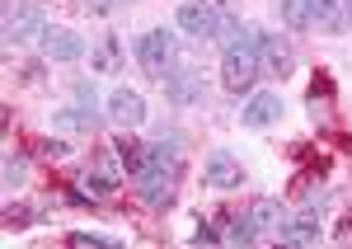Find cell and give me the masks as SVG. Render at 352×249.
<instances>
[{"label":"cell","instance_id":"cell-4","mask_svg":"<svg viewBox=\"0 0 352 249\" xmlns=\"http://www.w3.org/2000/svg\"><path fill=\"white\" fill-rule=\"evenodd\" d=\"M38 38H43V43H38L43 56H52V61H80V56L89 52L80 33H71V28H61V24H47Z\"/></svg>","mask_w":352,"mask_h":249},{"label":"cell","instance_id":"cell-11","mask_svg":"<svg viewBox=\"0 0 352 249\" xmlns=\"http://www.w3.org/2000/svg\"><path fill=\"white\" fill-rule=\"evenodd\" d=\"M263 71H268L272 80H287L292 76V66H296V52H292V43L287 38H263Z\"/></svg>","mask_w":352,"mask_h":249},{"label":"cell","instance_id":"cell-13","mask_svg":"<svg viewBox=\"0 0 352 249\" xmlns=\"http://www.w3.org/2000/svg\"><path fill=\"white\" fill-rule=\"evenodd\" d=\"M113 155H118V165L127 169V174H132V179H141V174H146V169L155 165V160H151V151H146V146H136V141H118V146H113Z\"/></svg>","mask_w":352,"mask_h":249},{"label":"cell","instance_id":"cell-25","mask_svg":"<svg viewBox=\"0 0 352 249\" xmlns=\"http://www.w3.org/2000/svg\"><path fill=\"white\" fill-rule=\"evenodd\" d=\"M76 109H89V113H94V85L76 80Z\"/></svg>","mask_w":352,"mask_h":249},{"label":"cell","instance_id":"cell-18","mask_svg":"<svg viewBox=\"0 0 352 249\" xmlns=\"http://www.w3.org/2000/svg\"><path fill=\"white\" fill-rule=\"evenodd\" d=\"M282 24L287 28H310L315 24V0H282Z\"/></svg>","mask_w":352,"mask_h":249},{"label":"cell","instance_id":"cell-23","mask_svg":"<svg viewBox=\"0 0 352 249\" xmlns=\"http://www.w3.org/2000/svg\"><path fill=\"white\" fill-rule=\"evenodd\" d=\"M38 155H47V160H66V155H71V146H66V141H43V146H38Z\"/></svg>","mask_w":352,"mask_h":249},{"label":"cell","instance_id":"cell-5","mask_svg":"<svg viewBox=\"0 0 352 249\" xmlns=\"http://www.w3.org/2000/svg\"><path fill=\"white\" fill-rule=\"evenodd\" d=\"M160 85H164V99H169L174 109H188V104H197V99H202V71H192V66L169 71Z\"/></svg>","mask_w":352,"mask_h":249},{"label":"cell","instance_id":"cell-14","mask_svg":"<svg viewBox=\"0 0 352 249\" xmlns=\"http://www.w3.org/2000/svg\"><path fill=\"white\" fill-rule=\"evenodd\" d=\"M305 109H310V118H320V122L333 118V80L329 76H315L310 94H305Z\"/></svg>","mask_w":352,"mask_h":249},{"label":"cell","instance_id":"cell-2","mask_svg":"<svg viewBox=\"0 0 352 249\" xmlns=\"http://www.w3.org/2000/svg\"><path fill=\"white\" fill-rule=\"evenodd\" d=\"M179 28L197 38V43H212V38H235L240 28L230 19V10L217 5V0H188V5H179Z\"/></svg>","mask_w":352,"mask_h":249},{"label":"cell","instance_id":"cell-9","mask_svg":"<svg viewBox=\"0 0 352 249\" xmlns=\"http://www.w3.org/2000/svg\"><path fill=\"white\" fill-rule=\"evenodd\" d=\"M109 118L122 122V127H136V122H146V99H141L136 89H113L109 94Z\"/></svg>","mask_w":352,"mask_h":249},{"label":"cell","instance_id":"cell-8","mask_svg":"<svg viewBox=\"0 0 352 249\" xmlns=\"http://www.w3.org/2000/svg\"><path fill=\"white\" fill-rule=\"evenodd\" d=\"M43 10L38 5H19V10H5V43H24L28 33H43Z\"/></svg>","mask_w":352,"mask_h":249},{"label":"cell","instance_id":"cell-17","mask_svg":"<svg viewBox=\"0 0 352 249\" xmlns=\"http://www.w3.org/2000/svg\"><path fill=\"white\" fill-rule=\"evenodd\" d=\"M221 240H230V245H254V240H258V226H254V217H249V212H244V217H235V212H230V217H226V235H221Z\"/></svg>","mask_w":352,"mask_h":249},{"label":"cell","instance_id":"cell-26","mask_svg":"<svg viewBox=\"0 0 352 249\" xmlns=\"http://www.w3.org/2000/svg\"><path fill=\"white\" fill-rule=\"evenodd\" d=\"M217 240H221V235H217V230H212L207 221H202L197 230H192V245H217Z\"/></svg>","mask_w":352,"mask_h":249},{"label":"cell","instance_id":"cell-3","mask_svg":"<svg viewBox=\"0 0 352 249\" xmlns=\"http://www.w3.org/2000/svg\"><path fill=\"white\" fill-rule=\"evenodd\" d=\"M136 61H141V71H146V76L164 80V76L174 71V33H164V28H151V33L136 43Z\"/></svg>","mask_w":352,"mask_h":249},{"label":"cell","instance_id":"cell-6","mask_svg":"<svg viewBox=\"0 0 352 249\" xmlns=\"http://www.w3.org/2000/svg\"><path fill=\"white\" fill-rule=\"evenodd\" d=\"M136 184H141V193H136V197H141L146 207H169V202H174V169L151 165Z\"/></svg>","mask_w":352,"mask_h":249},{"label":"cell","instance_id":"cell-27","mask_svg":"<svg viewBox=\"0 0 352 249\" xmlns=\"http://www.w3.org/2000/svg\"><path fill=\"white\" fill-rule=\"evenodd\" d=\"M5 221H10V226H28V221H33V212H28V207H10Z\"/></svg>","mask_w":352,"mask_h":249},{"label":"cell","instance_id":"cell-20","mask_svg":"<svg viewBox=\"0 0 352 249\" xmlns=\"http://www.w3.org/2000/svg\"><path fill=\"white\" fill-rule=\"evenodd\" d=\"M89 61H94V71H104V76H113V71L122 66V56H118V38H104V43L94 47V56H89Z\"/></svg>","mask_w":352,"mask_h":249},{"label":"cell","instance_id":"cell-10","mask_svg":"<svg viewBox=\"0 0 352 249\" xmlns=\"http://www.w3.org/2000/svg\"><path fill=\"white\" fill-rule=\"evenodd\" d=\"M240 160H235V155H226V151H221V155H212V160H207V169H202V184H207V188H221V193H226V188H240Z\"/></svg>","mask_w":352,"mask_h":249},{"label":"cell","instance_id":"cell-21","mask_svg":"<svg viewBox=\"0 0 352 249\" xmlns=\"http://www.w3.org/2000/svg\"><path fill=\"white\" fill-rule=\"evenodd\" d=\"M52 122L56 127H80V132H94V127H99V118H94L89 109H61Z\"/></svg>","mask_w":352,"mask_h":249},{"label":"cell","instance_id":"cell-15","mask_svg":"<svg viewBox=\"0 0 352 249\" xmlns=\"http://www.w3.org/2000/svg\"><path fill=\"white\" fill-rule=\"evenodd\" d=\"M249 217H254L258 230H282V226H287V207H282L277 197H258V202L249 207Z\"/></svg>","mask_w":352,"mask_h":249},{"label":"cell","instance_id":"cell-7","mask_svg":"<svg viewBox=\"0 0 352 249\" xmlns=\"http://www.w3.org/2000/svg\"><path fill=\"white\" fill-rule=\"evenodd\" d=\"M315 28L320 33H348L352 28V0H315Z\"/></svg>","mask_w":352,"mask_h":249},{"label":"cell","instance_id":"cell-12","mask_svg":"<svg viewBox=\"0 0 352 249\" xmlns=\"http://www.w3.org/2000/svg\"><path fill=\"white\" fill-rule=\"evenodd\" d=\"M240 118H244V127H268V122H277L282 118V94H254Z\"/></svg>","mask_w":352,"mask_h":249},{"label":"cell","instance_id":"cell-28","mask_svg":"<svg viewBox=\"0 0 352 249\" xmlns=\"http://www.w3.org/2000/svg\"><path fill=\"white\" fill-rule=\"evenodd\" d=\"M85 10H89V14H113L118 0H85Z\"/></svg>","mask_w":352,"mask_h":249},{"label":"cell","instance_id":"cell-24","mask_svg":"<svg viewBox=\"0 0 352 249\" xmlns=\"http://www.w3.org/2000/svg\"><path fill=\"white\" fill-rule=\"evenodd\" d=\"M71 245H76V249H85V245L99 249V245H109V240H104V235H89V230H71Z\"/></svg>","mask_w":352,"mask_h":249},{"label":"cell","instance_id":"cell-22","mask_svg":"<svg viewBox=\"0 0 352 249\" xmlns=\"http://www.w3.org/2000/svg\"><path fill=\"white\" fill-rule=\"evenodd\" d=\"M24 179H28V160L19 155V151H14V155H5V188L14 193V188H19Z\"/></svg>","mask_w":352,"mask_h":249},{"label":"cell","instance_id":"cell-19","mask_svg":"<svg viewBox=\"0 0 352 249\" xmlns=\"http://www.w3.org/2000/svg\"><path fill=\"white\" fill-rule=\"evenodd\" d=\"M76 188H80L89 202H94V197H109V193H118V174H104V169H94V174H85Z\"/></svg>","mask_w":352,"mask_h":249},{"label":"cell","instance_id":"cell-1","mask_svg":"<svg viewBox=\"0 0 352 249\" xmlns=\"http://www.w3.org/2000/svg\"><path fill=\"white\" fill-rule=\"evenodd\" d=\"M263 38L268 33H258V28H240L230 43H226V56H221V80L230 94H244V89H254L258 80V71H263Z\"/></svg>","mask_w":352,"mask_h":249},{"label":"cell","instance_id":"cell-16","mask_svg":"<svg viewBox=\"0 0 352 249\" xmlns=\"http://www.w3.org/2000/svg\"><path fill=\"white\" fill-rule=\"evenodd\" d=\"M320 240V221L315 217H296L282 226V245H315Z\"/></svg>","mask_w":352,"mask_h":249},{"label":"cell","instance_id":"cell-29","mask_svg":"<svg viewBox=\"0 0 352 249\" xmlns=\"http://www.w3.org/2000/svg\"><path fill=\"white\" fill-rule=\"evenodd\" d=\"M348 235H352V217H348Z\"/></svg>","mask_w":352,"mask_h":249}]
</instances>
